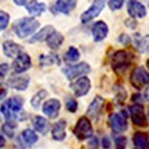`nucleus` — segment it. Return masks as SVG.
<instances>
[{
  "label": "nucleus",
  "instance_id": "473e14b6",
  "mask_svg": "<svg viewBox=\"0 0 149 149\" xmlns=\"http://www.w3.org/2000/svg\"><path fill=\"white\" fill-rule=\"evenodd\" d=\"M108 5H109V8L112 9V10H118V9H120L123 5H124V1H122V0H109L108 1Z\"/></svg>",
  "mask_w": 149,
  "mask_h": 149
},
{
  "label": "nucleus",
  "instance_id": "7ed1b4c3",
  "mask_svg": "<svg viewBox=\"0 0 149 149\" xmlns=\"http://www.w3.org/2000/svg\"><path fill=\"white\" fill-rule=\"evenodd\" d=\"M22 104H24V100H22L21 97H19V96L11 97V98L6 100L1 104V113L4 114V117L8 120H10L13 117L17 118L19 113H20L22 109Z\"/></svg>",
  "mask_w": 149,
  "mask_h": 149
},
{
  "label": "nucleus",
  "instance_id": "c9c22d12",
  "mask_svg": "<svg viewBox=\"0 0 149 149\" xmlns=\"http://www.w3.org/2000/svg\"><path fill=\"white\" fill-rule=\"evenodd\" d=\"M6 93H8V88H6V86L4 85V83L0 82V101L5 98Z\"/></svg>",
  "mask_w": 149,
  "mask_h": 149
},
{
  "label": "nucleus",
  "instance_id": "423d86ee",
  "mask_svg": "<svg viewBox=\"0 0 149 149\" xmlns=\"http://www.w3.org/2000/svg\"><path fill=\"white\" fill-rule=\"evenodd\" d=\"M90 71H91V67H90V65L86 62H81L77 65H70V66L65 67L62 70V72L65 73V76H66L68 80H73V78H76V77L87 74V73H90Z\"/></svg>",
  "mask_w": 149,
  "mask_h": 149
},
{
  "label": "nucleus",
  "instance_id": "f704fd0d",
  "mask_svg": "<svg viewBox=\"0 0 149 149\" xmlns=\"http://www.w3.org/2000/svg\"><path fill=\"white\" fill-rule=\"evenodd\" d=\"M118 41H119V42L122 44V45H125V46L130 45V42H132V40H130L129 35H127V34H122V35H119Z\"/></svg>",
  "mask_w": 149,
  "mask_h": 149
},
{
  "label": "nucleus",
  "instance_id": "ea45409f",
  "mask_svg": "<svg viewBox=\"0 0 149 149\" xmlns=\"http://www.w3.org/2000/svg\"><path fill=\"white\" fill-rule=\"evenodd\" d=\"M4 147H5V138L0 133V148H4Z\"/></svg>",
  "mask_w": 149,
  "mask_h": 149
},
{
  "label": "nucleus",
  "instance_id": "9b49d317",
  "mask_svg": "<svg viewBox=\"0 0 149 149\" xmlns=\"http://www.w3.org/2000/svg\"><path fill=\"white\" fill-rule=\"evenodd\" d=\"M71 88H72V91L74 92V96L82 97V96L87 95L88 91H90V88H91V81L88 80L86 76L80 77L76 82L73 83V85H71Z\"/></svg>",
  "mask_w": 149,
  "mask_h": 149
},
{
  "label": "nucleus",
  "instance_id": "e433bc0d",
  "mask_svg": "<svg viewBox=\"0 0 149 149\" xmlns=\"http://www.w3.org/2000/svg\"><path fill=\"white\" fill-rule=\"evenodd\" d=\"M9 71V65L8 63H0V77H4Z\"/></svg>",
  "mask_w": 149,
  "mask_h": 149
},
{
  "label": "nucleus",
  "instance_id": "4c0bfd02",
  "mask_svg": "<svg viewBox=\"0 0 149 149\" xmlns=\"http://www.w3.org/2000/svg\"><path fill=\"white\" fill-rule=\"evenodd\" d=\"M102 147H103L104 149H111V142H109V139L107 137L102 138Z\"/></svg>",
  "mask_w": 149,
  "mask_h": 149
},
{
  "label": "nucleus",
  "instance_id": "f8f14e48",
  "mask_svg": "<svg viewBox=\"0 0 149 149\" xmlns=\"http://www.w3.org/2000/svg\"><path fill=\"white\" fill-rule=\"evenodd\" d=\"M29 82H30V77L27 74H21V76L15 74V76H13L8 80V85L11 88H14V90L25 91L29 87Z\"/></svg>",
  "mask_w": 149,
  "mask_h": 149
},
{
  "label": "nucleus",
  "instance_id": "f257e3e1",
  "mask_svg": "<svg viewBox=\"0 0 149 149\" xmlns=\"http://www.w3.org/2000/svg\"><path fill=\"white\" fill-rule=\"evenodd\" d=\"M39 26L40 22L35 20V17H21L14 22L13 30L17 37L24 39V37H27L34 34L39 29Z\"/></svg>",
  "mask_w": 149,
  "mask_h": 149
},
{
  "label": "nucleus",
  "instance_id": "2f4dec72",
  "mask_svg": "<svg viewBox=\"0 0 149 149\" xmlns=\"http://www.w3.org/2000/svg\"><path fill=\"white\" fill-rule=\"evenodd\" d=\"M77 102L74 101V98H67V102H66V108L68 112L71 113H74L77 111Z\"/></svg>",
  "mask_w": 149,
  "mask_h": 149
},
{
  "label": "nucleus",
  "instance_id": "a19ab883",
  "mask_svg": "<svg viewBox=\"0 0 149 149\" xmlns=\"http://www.w3.org/2000/svg\"><path fill=\"white\" fill-rule=\"evenodd\" d=\"M14 4H17V5H26L27 1H24V0H15Z\"/></svg>",
  "mask_w": 149,
  "mask_h": 149
},
{
  "label": "nucleus",
  "instance_id": "20e7f679",
  "mask_svg": "<svg viewBox=\"0 0 149 149\" xmlns=\"http://www.w3.org/2000/svg\"><path fill=\"white\" fill-rule=\"evenodd\" d=\"M73 134L76 136L78 141H86L93 136V128L91 124V120L87 117H81L77 120L76 125L73 128Z\"/></svg>",
  "mask_w": 149,
  "mask_h": 149
},
{
  "label": "nucleus",
  "instance_id": "dca6fc26",
  "mask_svg": "<svg viewBox=\"0 0 149 149\" xmlns=\"http://www.w3.org/2000/svg\"><path fill=\"white\" fill-rule=\"evenodd\" d=\"M107 35H108V26L104 21H97L95 22V25L92 26V36L93 40L96 42H100V41L104 40Z\"/></svg>",
  "mask_w": 149,
  "mask_h": 149
},
{
  "label": "nucleus",
  "instance_id": "0eeeda50",
  "mask_svg": "<svg viewBox=\"0 0 149 149\" xmlns=\"http://www.w3.org/2000/svg\"><path fill=\"white\" fill-rule=\"evenodd\" d=\"M129 113L132 117V122L137 127H147V117L144 113V107L141 103H133L129 107Z\"/></svg>",
  "mask_w": 149,
  "mask_h": 149
},
{
  "label": "nucleus",
  "instance_id": "4be33fe9",
  "mask_svg": "<svg viewBox=\"0 0 149 149\" xmlns=\"http://www.w3.org/2000/svg\"><path fill=\"white\" fill-rule=\"evenodd\" d=\"M134 45L136 49L142 54L149 52V35L141 36V34H136L134 36Z\"/></svg>",
  "mask_w": 149,
  "mask_h": 149
},
{
  "label": "nucleus",
  "instance_id": "393cba45",
  "mask_svg": "<svg viewBox=\"0 0 149 149\" xmlns=\"http://www.w3.org/2000/svg\"><path fill=\"white\" fill-rule=\"evenodd\" d=\"M34 128L41 134H46L50 129V123L47 119H45L41 116H36L34 118Z\"/></svg>",
  "mask_w": 149,
  "mask_h": 149
},
{
  "label": "nucleus",
  "instance_id": "79ce46f5",
  "mask_svg": "<svg viewBox=\"0 0 149 149\" xmlns=\"http://www.w3.org/2000/svg\"><path fill=\"white\" fill-rule=\"evenodd\" d=\"M147 67H148V70H149V58L147 60Z\"/></svg>",
  "mask_w": 149,
  "mask_h": 149
},
{
  "label": "nucleus",
  "instance_id": "9d476101",
  "mask_svg": "<svg viewBox=\"0 0 149 149\" xmlns=\"http://www.w3.org/2000/svg\"><path fill=\"white\" fill-rule=\"evenodd\" d=\"M30 67H31V58H30V56L25 52H21L13 62V70H14V72H16V73L25 72Z\"/></svg>",
  "mask_w": 149,
  "mask_h": 149
},
{
  "label": "nucleus",
  "instance_id": "58836bf2",
  "mask_svg": "<svg viewBox=\"0 0 149 149\" xmlns=\"http://www.w3.org/2000/svg\"><path fill=\"white\" fill-rule=\"evenodd\" d=\"M125 24H129L128 27H130V29H134V27L137 26V22L133 20V19H129V20H125Z\"/></svg>",
  "mask_w": 149,
  "mask_h": 149
},
{
  "label": "nucleus",
  "instance_id": "72a5a7b5",
  "mask_svg": "<svg viewBox=\"0 0 149 149\" xmlns=\"http://www.w3.org/2000/svg\"><path fill=\"white\" fill-rule=\"evenodd\" d=\"M116 146H117V149H125V143H127V139L125 137H117L114 139Z\"/></svg>",
  "mask_w": 149,
  "mask_h": 149
},
{
  "label": "nucleus",
  "instance_id": "2eb2a0df",
  "mask_svg": "<svg viewBox=\"0 0 149 149\" xmlns=\"http://www.w3.org/2000/svg\"><path fill=\"white\" fill-rule=\"evenodd\" d=\"M61 108V103L56 98H51L49 101H46L44 106H42V112L44 114H46L50 118H55L58 116V111Z\"/></svg>",
  "mask_w": 149,
  "mask_h": 149
},
{
  "label": "nucleus",
  "instance_id": "a211bd4d",
  "mask_svg": "<svg viewBox=\"0 0 149 149\" xmlns=\"http://www.w3.org/2000/svg\"><path fill=\"white\" fill-rule=\"evenodd\" d=\"M21 46L14 42V41H5V42L3 44V51L4 54H5V56H8V57H17L19 55L21 54Z\"/></svg>",
  "mask_w": 149,
  "mask_h": 149
},
{
  "label": "nucleus",
  "instance_id": "c85d7f7f",
  "mask_svg": "<svg viewBox=\"0 0 149 149\" xmlns=\"http://www.w3.org/2000/svg\"><path fill=\"white\" fill-rule=\"evenodd\" d=\"M17 128V124L15 122H11V120H9V122L4 123L3 127H1V130L4 134H6V137L9 138H13L14 134H15V129Z\"/></svg>",
  "mask_w": 149,
  "mask_h": 149
},
{
  "label": "nucleus",
  "instance_id": "b1692460",
  "mask_svg": "<svg viewBox=\"0 0 149 149\" xmlns=\"http://www.w3.org/2000/svg\"><path fill=\"white\" fill-rule=\"evenodd\" d=\"M20 141L24 144V147H31L32 144H35L37 142V134H35L34 130L31 129H25L22 130V133L20 134Z\"/></svg>",
  "mask_w": 149,
  "mask_h": 149
},
{
  "label": "nucleus",
  "instance_id": "412c9836",
  "mask_svg": "<svg viewBox=\"0 0 149 149\" xmlns=\"http://www.w3.org/2000/svg\"><path fill=\"white\" fill-rule=\"evenodd\" d=\"M54 32H56L54 27L51 25H47V26H45L44 29H41L39 32H36V34L29 40V42L32 44V42H39V41H45V40H47Z\"/></svg>",
  "mask_w": 149,
  "mask_h": 149
},
{
  "label": "nucleus",
  "instance_id": "39448f33",
  "mask_svg": "<svg viewBox=\"0 0 149 149\" xmlns=\"http://www.w3.org/2000/svg\"><path fill=\"white\" fill-rule=\"evenodd\" d=\"M129 81L134 88L142 90L144 86H147L149 83V72L147 70H144V67H136L130 73Z\"/></svg>",
  "mask_w": 149,
  "mask_h": 149
},
{
  "label": "nucleus",
  "instance_id": "f3484780",
  "mask_svg": "<svg viewBox=\"0 0 149 149\" xmlns=\"http://www.w3.org/2000/svg\"><path fill=\"white\" fill-rule=\"evenodd\" d=\"M103 106H104V98H102L101 96H96L87 109V116L92 118H97L100 116L102 108H103Z\"/></svg>",
  "mask_w": 149,
  "mask_h": 149
},
{
  "label": "nucleus",
  "instance_id": "c756f323",
  "mask_svg": "<svg viewBox=\"0 0 149 149\" xmlns=\"http://www.w3.org/2000/svg\"><path fill=\"white\" fill-rule=\"evenodd\" d=\"M80 51H78L76 47H70L67 50V52L65 54V60H66L67 62H76L78 61V58H80Z\"/></svg>",
  "mask_w": 149,
  "mask_h": 149
},
{
  "label": "nucleus",
  "instance_id": "c03bdc74",
  "mask_svg": "<svg viewBox=\"0 0 149 149\" xmlns=\"http://www.w3.org/2000/svg\"><path fill=\"white\" fill-rule=\"evenodd\" d=\"M91 149H96V148H91Z\"/></svg>",
  "mask_w": 149,
  "mask_h": 149
},
{
  "label": "nucleus",
  "instance_id": "4468645a",
  "mask_svg": "<svg viewBox=\"0 0 149 149\" xmlns=\"http://www.w3.org/2000/svg\"><path fill=\"white\" fill-rule=\"evenodd\" d=\"M127 10L128 14L130 15V17H144L147 15V9L143 5L142 3L139 1H134V0H130L127 3Z\"/></svg>",
  "mask_w": 149,
  "mask_h": 149
},
{
  "label": "nucleus",
  "instance_id": "ddd939ff",
  "mask_svg": "<svg viewBox=\"0 0 149 149\" xmlns=\"http://www.w3.org/2000/svg\"><path fill=\"white\" fill-rule=\"evenodd\" d=\"M77 3L76 1H72V0H58L56 1L52 8H51V11L54 14L56 13H62V14H70L74 8H76Z\"/></svg>",
  "mask_w": 149,
  "mask_h": 149
},
{
  "label": "nucleus",
  "instance_id": "6ab92c4d",
  "mask_svg": "<svg viewBox=\"0 0 149 149\" xmlns=\"http://www.w3.org/2000/svg\"><path fill=\"white\" fill-rule=\"evenodd\" d=\"M134 149H149V137L147 133L137 132L133 136Z\"/></svg>",
  "mask_w": 149,
  "mask_h": 149
},
{
  "label": "nucleus",
  "instance_id": "cd10ccee",
  "mask_svg": "<svg viewBox=\"0 0 149 149\" xmlns=\"http://www.w3.org/2000/svg\"><path fill=\"white\" fill-rule=\"evenodd\" d=\"M46 96H47V92H46L45 90H40L39 92H37L36 95L31 98V106H32V108H35V109L39 108L40 104H41V102L44 101V98H45Z\"/></svg>",
  "mask_w": 149,
  "mask_h": 149
},
{
  "label": "nucleus",
  "instance_id": "5701e85b",
  "mask_svg": "<svg viewBox=\"0 0 149 149\" xmlns=\"http://www.w3.org/2000/svg\"><path fill=\"white\" fill-rule=\"evenodd\" d=\"M25 6L27 9V11H29V14L32 16H40L46 10V5L40 1H27Z\"/></svg>",
  "mask_w": 149,
  "mask_h": 149
},
{
  "label": "nucleus",
  "instance_id": "37998d69",
  "mask_svg": "<svg viewBox=\"0 0 149 149\" xmlns=\"http://www.w3.org/2000/svg\"><path fill=\"white\" fill-rule=\"evenodd\" d=\"M148 117H149V111H148Z\"/></svg>",
  "mask_w": 149,
  "mask_h": 149
},
{
  "label": "nucleus",
  "instance_id": "6e6552de",
  "mask_svg": "<svg viewBox=\"0 0 149 149\" xmlns=\"http://www.w3.org/2000/svg\"><path fill=\"white\" fill-rule=\"evenodd\" d=\"M104 5H106L104 1H100V0L93 1L92 5L81 15V21L83 22V24H86V22L93 20V19H95L96 16H98L100 13L104 9Z\"/></svg>",
  "mask_w": 149,
  "mask_h": 149
},
{
  "label": "nucleus",
  "instance_id": "a878e982",
  "mask_svg": "<svg viewBox=\"0 0 149 149\" xmlns=\"http://www.w3.org/2000/svg\"><path fill=\"white\" fill-rule=\"evenodd\" d=\"M46 42H47L49 47L56 50V49H58L60 46L62 45V42H63V35L56 31V32H54V34L49 37L47 40H46Z\"/></svg>",
  "mask_w": 149,
  "mask_h": 149
},
{
  "label": "nucleus",
  "instance_id": "aec40b11",
  "mask_svg": "<svg viewBox=\"0 0 149 149\" xmlns=\"http://www.w3.org/2000/svg\"><path fill=\"white\" fill-rule=\"evenodd\" d=\"M52 138L55 141H63L66 138V120L60 119L52 128Z\"/></svg>",
  "mask_w": 149,
  "mask_h": 149
},
{
  "label": "nucleus",
  "instance_id": "bb28decb",
  "mask_svg": "<svg viewBox=\"0 0 149 149\" xmlns=\"http://www.w3.org/2000/svg\"><path fill=\"white\" fill-rule=\"evenodd\" d=\"M39 61L41 66H51V65H58L60 58L55 54H47V55H41Z\"/></svg>",
  "mask_w": 149,
  "mask_h": 149
},
{
  "label": "nucleus",
  "instance_id": "7c9ffc66",
  "mask_svg": "<svg viewBox=\"0 0 149 149\" xmlns=\"http://www.w3.org/2000/svg\"><path fill=\"white\" fill-rule=\"evenodd\" d=\"M9 21H10V16H9V14L0 10V31L5 30L8 25H9Z\"/></svg>",
  "mask_w": 149,
  "mask_h": 149
},
{
  "label": "nucleus",
  "instance_id": "1a4fd4ad",
  "mask_svg": "<svg viewBox=\"0 0 149 149\" xmlns=\"http://www.w3.org/2000/svg\"><path fill=\"white\" fill-rule=\"evenodd\" d=\"M108 123H109L111 129L114 133H124L128 129L127 120L119 113H112L108 118Z\"/></svg>",
  "mask_w": 149,
  "mask_h": 149
},
{
  "label": "nucleus",
  "instance_id": "f03ea898",
  "mask_svg": "<svg viewBox=\"0 0 149 149\" xmlns=\"http://www.w3.org/2000/svg\"><path fill=\"white\" fill-rule=\"evenodd\" d=\"M134 58V55L127 50H118L113 54L111 58V65L113 71L117 74H122L127 71Z\"/></svg>",
  "mask_w": 149,
  "mask_h": 149
}]
</instances>
